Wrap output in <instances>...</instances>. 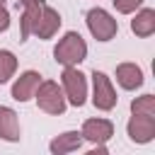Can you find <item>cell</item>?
Instances as JSON below:
<instances>
[{"mask_svg": "<svg viewBox=\"0 0 155 155\" xmlns=\"http://www.w3.org/2000/svg\"><path fill=\"white\" fill-rule=\"evenodd\" d=\"M58 27H61V15H58L51 5H44V10H41V17H39V22H36L34 34H36L39 39H51V36L58 31Z\"/></svg>", "mask_w": 155, "mask_h": 155, "instance_id": "cell-10", "label": "cell"}, {"mask_svg": "<svg viewBox=\"0 0 155 155\" xmlns=\"http://www.w3.org/2000/svg\"><path fill=\"white\" fill-rule=\"evenodd\" d=\"M15 70H17V58H15V53L0 48V85L7 82V80L15 75Z\"/></svg>", "mask_w": 155, "mask_h": 155, "instance_id": "cell-15", "label": "cell"}, {"mask_svg": "<svg viewBox=\"0 0 155 155\" xmlns=\"http://www.w3.org/2000/svg\"><path fill=\"white\" fill-rule=\"evenodd\" d=\"M53 56H56V61L63 63V65H78V63L85 61V56H87V44H85V39H82L78 31H68V34L58 41V46L53 48Z\"/></svg>", "mask_w": 155, "mask_h": 155, "instance_id": "cell-1", "label": "cell"}, {"mask_svg": "<svg viewBox=\"0 0 155 155\" xmlns=\"http://www.w3.org/2000/svg\"><path fill=\"white\" fill-rule=\"evenodd\" d=\"M131 114L155 116V97H153V94H143V97L133 99V102H131Z\"/></svg>", "mask_w": 155, "mask_h": 155, "instance_id": "cell-16", "label": "cell"}, {"mask_svg": "<svg viewBox=\"0 0 155 155\" xmlns=\"http://www.w3.org/2000/svg\"><path fill=\"white\" fill-rule=\"evenodd\" d=\"M10 27V15H7V10L2 7V2H0V31H5Z\"/></svg>", "mask_w": 155, "mask_h": 155, "instance_id": "cell-18", "label": "cell"}, {"mask_svg": "<svg viewBox=\"0 0 155 155\" xmlns=\"http://www.w3.org/2000/svg\"><path fill=\"white\" fill-rule=\"evenodd\" d=\"M22 7H24V12H22V19H19V39L27 41L36 29V22L41 17L44 2L41 0H22Z\"/></svg>", "mask_w": 155, "mask_h": 155, "instance_id": "cell-8", "label": "cell"}, {"mask_svg": "<svg viewBox=\"0 0 155 155\" xmlns=\"http://www.w3.org/2000/svg\"><path fill=\"white\" fill-rule=\"evenodd\" d=\"M80 145H82V133H80V131H65V133H61L58 138H53L48 148H51L53 155H63V153L78 150Z\"/></svg>", "mask_w": 155, "mask_h": 155, "instance_id": "cell-12", "label": "cell"}, {"mask_svg": "<svg viewBox=\"0 0 155 155\" xmlns=\"http://www.w3.org/2000/svg\"><path fill=\"white\" fill-rule=\"evenodd\" d=\"M126 131H128V138H131L133 143H148V140H153V136H155V116L133 114V116L128 119Z\"/></svg>", "mask_w": 155, "mask_h": 155, "instance_id": "cell-6", "label": "cell"}, {"mask_svg": "<svg viewBox=\"0 0 155 155\" xmlns=\"http://www.w3.org/2000/svg\"><path fill=\"white\" fill-rule=\"evenodd\" d=\"M111 2H114L116 12L128 15V12H136V7H140V2H143V0H111Z\"/></svg>", "mask_w": 155, "mask_h": 155, "instance_id": "cell-17", "label": "cell"}, {"mask_svg": "<svg viewBox=\"0 0 155 155\" xmlns=\"http://www.w3.org/2000/svg\"><path fill=\"white\" fill-rule=\"evenodd\" d=\"M131 29H133L136 36H150L155 31V10H150V7L140 10L131 19Z\"/></svg>", "mask_w": 155, "mask_h": 155, "instance_id": "cell-14", "label": "cell"}, {"mask_svg": "<svg viewBox=\"0 0 155 155\" xmlns=\"http://www.w3.org/2000/svg\"><path fill=\"white\" fill-rule=\"evenodd\" d=\"M92 85H94L92 104H94L97 109H102V111L114 109V107H116V92H114V87H111V80H109L104 73L94 70V73H92Z\"/></svg>", "mask_w": 155, "mask_h": 155, "instance_id": "cell-5", "label": "cell"}, {"mask_svg": "<svg viewBox=\"0 0 155 155\" xmlns=\"http://www.w3.org/2000/svg\"><path fill=\"white\" fill-rule=\"evenodd\" d=\"M82 138L85 140H90V143H94V145H104L111 136H114V126H111V121H107V119H87L85 124H82Z\"/></svg>", "mask_w": 155, "mask_h": 155, "instance_id": "cell-7", "label": "cell"}, {"mask_svg": "<svg viewBox=\"0 0 155 155\" xmlns=\"http://www.w3.org/2000/svg\"><path fill=\"white\" fill-rule=\"evenodd\" d=\"M87 29H90V34H92L97 41H109V39L116 36L119 24H116V19H114L107 10L94 7V10L87 12Z\"/></svg>", "mask_w": 155, "mask_h": 155, "instance_id": "cell-3", "label": "cell"}, {"mask_svg": "<svg viewBox=\"0 0 155 155\" xmlns=\"http://www.w3.org/2000/svg\"><path fill=\"white\" fill-rule=\"evenodd\" d=\"M36 104H39V109L41 111H46V114H53V116H58V114H63L65 111V94H63V90L58 87V82H53V80H46V82H39V87H36Z\"/></svg>", "mask_w": 155, "mask_h": 155, "instance_id": "cell-2", "label": "cell"}, {"mask_svg": "<svg viewBox=\"0 0 155 155\" xmlns=\"http://www.w3.org/2000/svg\"><path fill=\"white\" fill-rule=\"evenodd\" d=\"M61 78H63V90H65L68 102L73 107H82L85 99H87V80H85V75L78 68L65 65V70H63Z\"/></svg>", "mask_w": 155, "mask_h": 155, "instance_id": "cell-4", "label": "cell"}, {"mask_svg": "<svg viewBox=\"0 0 155 155\" xmlns=\"http://www.w3.org/2000/svg\"><path fill=\"white\" fill-rule=\"evenodd\" d=\"M116 82L124 90H136L143 85V70L136 63H121L116 68Z\"/></svg>", "mask_w": 155, "mask_h": 155, "instance_id": "cell-11", "label": "cell"}, {"mask_svg": "<svg viewBox=\"0 0 155 155\" xmlns=\"http://www.w3.org/2000/svg\"><path fill=\"white\" fill-rule=\"evenodd\" d=\"M0 138L2 140H19V121L10 107H0Z\"/></svg>", "mask_w": 155, "mask_h": 155, "instance_id": "cell-13", "label": "cell"}, {"mask_svg": "<svg viewBox=\"0 0 155 155\" xmlns=\"http://www.w3.org/2000/svg\"><path fill=\"white\" fill-rule=\"evenodd\" d=\"M0 2H2V0H0Z\"/></svg>", "mask_w": 155, "mask_h": 155, "instance_id": "cell-19", "label": "cell"}, {"mask_svg": "<svg viewBox=\"0 0 155 155\" xmlns=\"http://www.w3.org/2000/svg\"><path fill=\"white\" fill-rule=\"evenodd\" d=\"M39 82H41V75H39L36 70L22 73V75L15 80V85H12V97H15L17 102H29V99L36 94Z\"/></svg>", "mask_w": 155, "mask_h": 155, "instance_id": "cell-9", "label": "cell"}]
</instances>
